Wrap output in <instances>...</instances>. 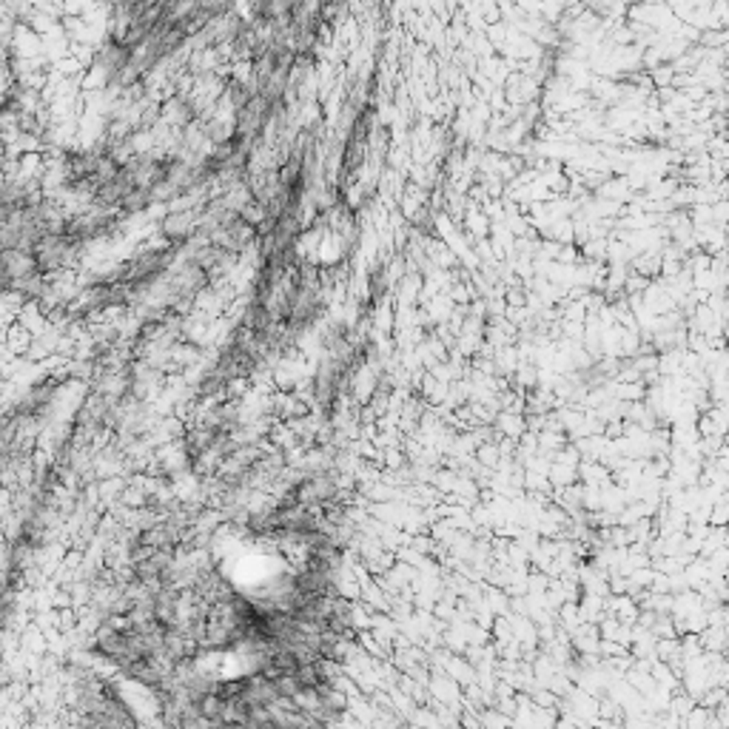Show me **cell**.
Returning <instances> with one entry per match:
<instances>
[{
	"label": "cell",
	"mask_w": 729,
	"mask_h": 729,
	"mask_svg": "<svg viewBox=\"0 0 729 729\" xmlns=\"http://www.w3.org/2000/svg\"><path fill=\"white\" fill-rule=\"evenodd\" d=\"M709 524H718V527L729 524V496L718 498V502L713 505V519H709Z\"/></svg>",
	"instance_id": "1"
},
{
	"label": "cell",
	"mask_w": 729,
	"mask_h": 729,
	"mask_svg": "<svg viewBox=\"0 0 729 729\" xmlns=\"http://www.w3.org/2000/svg\"><path fill=\"white\" fill-rule=\"evenodd\" d=\"M675 709H678V713H689V709H693V698H678Z\"/></svg>",
	"instance_id": "2"
}]
</instances>
